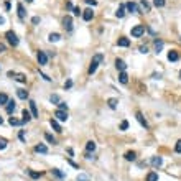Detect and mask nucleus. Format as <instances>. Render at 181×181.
Masks as SVG:
<instances>
[{
  "mask_svg": "<svg viewBox=\"0 0 181 181\" xmlns=\"http://www.w3.org/2000/svg\"><path fill=\"white\" fill-rule=\"evenodd\" d=\"M102 61H104V56H102V54H96L94 58H92V61H91V64H89L87 73H89V74H94L96 71H97V66L101 64Z\"/></svg>",
  "mask_w": 181,
  "mask_h": 181,
  "instance_id": "obj_1",
  "label": "nucleus"
},
{
  "mask_svg": "<svg viewBox=\"0 0 181 181\" xmlns=\"http://www.w3.org/2000/svg\"><path fill=\"white\" fill-rule=\"evenodd\" d=\"M143 33H145V27H143V25H135V27L132 28V36H134V38H140Z\"/></svg>",
  "mask_w": 181,
  "mask_h": 181,
  "instance_id": "obj_2",
  "label": "nucleus"
},
{
  "mask_svg": "<svg viewBox=\"0 0 181 181\" xmlns=\"http://www.w3.org/2000/svg\"><path fill=\"white\" fill-rule=\"evenodd\" d=\"M5 36H7L8 43H10L12 46H17V45H18V38H17V35H15L13 31H7V33H5Z\"/></svg>",
  "mask_w": 181,
  "mask_h": 181,
  "instance_id": "obj_3",
  "label": "nucleus"
},
{
  "mask_svg": "<svg viewBox=\"0 0 181 181\" xmlns=\"http://www.w3.org/2000/svg\"><path fill=\"white\" fill-rule=\"evenodd\" d=\"M36 58H38V63H40V66H46V64H48V54L45 53V51H38Z\"/></svg>",
  "mask_w": 181,
  "mask_h": 181,
  "instance_id": "obj_4",
  "label": "nucleus"
},
{
  "mask_svg": "<svg viewBox=\"0 0 181 181\" xmlns=\"http://www.w3.org/2000/svg\"><path fill=\"white\" fill-rule=\"evenodd\" d=\"M63 27L66 28L67 31H71V30H73V18H71L69 15H66V17L63 18Z\"/></svg>",
  "mask_w": 181,
  "mask_h": 181,
  "instance_id": "obj_5",
  "label": "nucleus"
},
{
  "mask_svg": "<svg viewBox=\"0 0 181 181\" xmlns=\"http://www.w3.org/2000/svg\"><path fill=\"white\" fill-rule=\"evenodd\" d=\"M135 119L138 120V124H140L143 128H148V122L145 120V117H143V114H142V112H137V114H135Z\"/></svg>",
  "mask_w": 181,
  "mask_h": 181,
  "instance_id": "obj_6",
  "label": "nucleus"
},
{
  "mask_svg": "<svg viewBox=\"0 0 181 181\" xmlns=\"http://www.w3.org/2000/svg\"><path fill=\"white\" fill-rule=\"evenodd\" d=\"M54 117H56V120L64 122V120H67V112H64V110H56V112H54Z\"/></svg>",
  "mask_w": 181,
  "mask_h": 181,
  "instance_id": "obj_7",
  "label": "nucleus"
},
{
  "mask_svg": "<svg viewBox=\"0 0 181 181\" xmlns=\"http://www.w3.org/2000/svg\"><path fill=\"white\" fill-rule=\"evenodd\" d=\"M92 17H94V12H92V8H86V10L82 12V18H84L86 21L92 20Z\"/></svg>",
  "mask_w": 181,
  "mask_h": 181,
  "instance_id": "obj_8",
  "label": "nucleus"
},
{
  "mask_svg": "<svg viewBox=\"0 0 181 181\" xmlns=\"http://www.w3.org/2000/svg\"><path fill=\"white\" fill-rule=\"evenodd\" d=\"M125 10H128L130 13H137V12H138L137 3H134V2H127V3H125Z\"/></svg>",
  "mask_w": 181,
  "mask_h": 181,
  "instance_id": "obj_9",
  "label": "nucleus"
},
{
  "mask_svg": "<svg viewBox=\"0 0 181 181\" xmlns=\"http://www.w3.org/2000/svg\"><path fill=\"white\" fill-rule=\"evenodd\" d=\"M115 67L122 73V71H125V69H127V64H125V61H124V59H115Z\"/></svg>",
  "mask_w": 181,
  "mask_h": 181,
  "instance_id": "obj_10",
  "label": "nucleus"
},
{
  "mask_svg": "<svg viewBox=\"0 0 181 181\" xmlns=\"http://www.w3.org/2000/svg\"><path fill=\"white\" fill-rule=\"evenodd\" d=\"M49 125H51V127H53L56 132H58V134H61V132H63V128H61L59 122L56 120V119H51V120H49Z\"/></svg>",
  "mask_w": 181,
  "mask_h": 181,
  "instance_id": "obj_11",
  "label": "nucleus"
},
{
  "mask_svg": "<svg viewBox=\"0 0 181 181\" xmlns=\"http://www.w3.org/2000/svg\"><path fill=\"white\" fill-rule=\"evenodd\" d=\"M152 165H153L155 168H160L161 165H163V158H161V156H153V158H152Z\"/></svg>",
  "mask_w": 181,
  "mask_h": 181,
  "instance_id": "obj_12",
  "label": "nucleus"
},
{
  "mask_svg": "<svg viewBox=\"0 0 181 181\" xmlns=\"http://www.w3.org/2000/svg\"><path fill=\"white\" fill-rule=\"evenodd\" d=\"M140 12H150V3H148L147 0H140Z\"/></svg>",
  "mask_w": 181,
  "mask_h": 181,
  "instance_id": "obj_13",
  "label": "nucleus"
},
{
  "mask_svg": "<svg viewBox=\"0 0 181 181\" xmlns=\"http://www.w3.org/2000/svg\"><path fill=\"white\" fill-rule=\"evenodd\" d=\"M117 45H119V46H122V48H127L128 45H130V40L122 36V38H119V40H117Z\"/></svg>",
  "mask_w": 181,
  "mask_h": 181,
  "instance_id": "obj_14",
  "label": "nucleus"
},
{
  "mask_svg": "<svg viewBox=\"0 0 181 181\" xmlns=\"http://www.w3.org/2000/svg\"><path fill=\"white\" fill-rule=\"evenodd\" d=\"M30 109H31V117L36 119L38 117V110H36V102L35 101H30Z\"/></svg>",
  "mask_w": 181,
  "mask_h": 181,
  "instance_id": "obj_15",
  "label": "nucleus"
},
{
  "mask_svg": "<svg viewBox=\"0 0 181 181\" xmlns=\"http://www.w3.org/2000/svg\"><path fill=\"white\" fill-rule=\"evenodd\" d=\"M13 79H15V81H18V82H21V84H27V76H25V74H21V73L15 74Z\"/></svg>",
  "mask_w": 181,
  "mask_h": 181,
  "instance_id": "obj_16",
  "label": "nucleus"
},
{
  "mask_svg": "<svg viewBox=\"0 0 181 181\" xmlns=\"http://www.w3.org/2000/svg\"><path fill=\"white\" fill-rule=\"evenodd\" d=\"M17 96H18V99L27 101L28 99V91H25V89H18V91H17Z\"/></svg>",
  "mask_w": 181,
  "mask_h": 181,
  "instance_id": "obj_17",
  "label": "nucleus"
},
{
  "mask_svg": "<svg viewBox=\"0 0 181 181\" xmlns=\"http://www.w3.org/2000/svg\"><path fill=\"white\" fill-rule=\"evenodd\" d=\"M35 152H36V153H48V147L43 145V143H40V145L35 147Z\"/></svg>",
  "mask_w": 181,
  "mask_h": 181,
  "instance_id": "obj_18",
  "label": "nucleus"
},
{
  "mask_svg": "<svg viewBox=\"0 0 181 181\" xmlns=\"http://www.w3.org/2000/svg\"><path fill=\"white\" fill-rule=\"evenodd\" d=\"M17 10H18V17H20V20H23V18L27 17V12H25L23 5H21V3H18V5H17Z\"/></svg>",
  "mask_w": 181,
  "mask_h": 181,
  "instance_id": "obj_19",
  "label": "nucleus"
},
{
  "mask_svg": "<svg viewBox=\"0 0 181 181\" xmlns=\"http://www.w3.org/2000/svg\"><path fill=\"white\" fill-rule=\"evenodd\" d=\"M168 59L170 61H178L180 59V53H178V51H170V53H168Z\"/></svg>",
  "mask_w": 181,
  "mask_h": 181,
  "instance_id": "obj_20",
  "label": "nucleus"
},
{
  "mask_svg": "<svg viewBox=\"0 0 181 181\" xmlns=\"http://www.w3.org/2000/svg\"><path fill=\"white\" fill-rule=\"evenodd\" d=\"M115 15H117L119 18H124V17H125V5H119V8H117Z\"/></svg>",
  "mask_w": 181,
  "mask_h": 181,
  "instance_id": "obj_21",
  "label": "nucleus"
},
{
  "mask_svg": "<svg viewBox=\"0 0 181 181\" xmlns=\"http://www.w3.org/2000/svg\"><path fill=\"white\" fill-rule=\"evenodd\" d=\"M96 147H97V145H96V142H94V140H89V142L86 143V150L89 152V153H91V152H94Z\"/></svg>",
  "mask_w": 181,
  "mask_h": 181,
  "instance_id": "obj_22",
  "label": "nucleus"
},
{
  "mask_svg": "<svg viewBox=\"0 0 181 181\" xmlns=\"http://www.w3.org/2000/svg\"><path fill=\"white\" fill-rule=\"evenodd\" d=\"M48 40L51 41V43H56V41H59V40H61V35H59V33H49Z\"/></svg>",
  "mask_w": 181,
  "mask_h": 181,
  "instance_id": "obj_23",
  "label": "nucleus"
},
{
  "mask_svg": "<svg viewBox=\"0 0 181 181\" xmlns=\"http://www.w3.org/2000/svg\"><path fill=\"white\" fill-rule=\"evenodd\" d=\"M31 119H33V117H31V115H30V112L25 109V110H23V119H21V124H27V122H30Z\"/></svg>",
  "mask_w": 181,
  "mask_h": 181,
  "instance_id": "obj_24",
  "label": "nucleus"
},
{
  "mask_svg": "<svg viewBox=\"0 0 181 181\" xmlns=\"http://www.w3.org/2000/svg\"><path fill=\"white\" fill-rule=\"evenodd\" d=\"M119 81H120L122 84H127V82H128V76H127L125 71H122V73L119 74Z\"/></svg>",
  "mask_w": 181,
  "mask_h": 181,
  "instance_id": "obj_25",
  "label": "nucleus"
},
{
  "mask_svg": "<svg viewBox=\"0 0 181 181\" xmlns=\"http://www.w3.org/2000/svg\"><path fill=\"white\" fill-rule=\"evenodd\" d=\"M13 110H15V101H10V99H8V102H7V112H8V114H13Z\"/></svg>",
  "mask_w": 181,
  "mask_h": 181,
  "instance_id": "obj_26",
  "label": "nucleus"
},
{
  "mask_svg": "<svg viewBox=\"0 0 181 181\" xmlns=\"http://www.w3.org/2000/svg\"><path fill=\"white\" fill-rule=\"evenodd\" d=\"M135 158H137V153H135V152H127V153H125V160L127 161H135Z\"/></svg>",
  "mask_w": 181,
  "mask_h": 181,
  "instance_id": "obj_27",
  "label": "nucleus"
},
{
  "mask_svg": "<svg viewBox=\"0 0 181 181\" xmlns=\"http://www.w3.org/2000/svg\"><path fill=\"white\" fill-rule=\"evenodd\" d=\"M147 181H158V174L155 173V171H150L147 174Z\"/></svg>",
  "mask_w": 181,
  "mask_h": 181,
  "instance_id": "obj_28",
  "label": "nucleus"
},
{
  "mask_svg": "<svg viewBox=\"0 0 181 181\" xmlns=\"http://www.w3.org/2000/svg\"><path fill=\"white\" fill-rule=\"evenodd\" d=\"M163 45H165V43H163L161 40H156V41H155V49H156V53H160L161 49H163Z\"/></svg>",
  "mask_w": 181,
  "mask_h": 181,
  "instance_id": "obj_29",
  "label": "nucleus"
},
{
  "mask_svg": "<svg viewBox=\"0 0 181 181\" xmlns=\"http://www.w3.org/2000/svg\"><path fill=\"white\" fill-rule=\"evenodd\" d=\"M8 102V96L3 94V92H0V106H5Z\"/></svg>",
  "mask_w": 181,
  "mask_h": 181,
  "instance_id": "obj_30",
  "label": "nucleus"
},
{
  "mask_svg": "<svg viewBox=\"0 0 181 181\" xmlns=\"http://www.w3.org/2000/svg\"><path fill=\"white\" fill-rule=\"evenodd\" d=\"M49 102H51V104H59V96H56V94H51L49 96Z\"/></svg>",
  "mask_w": 181,
  "mask_h": 181,
  "instance_id": "obj_31",
  "label": "nucleus"
},
{
  "mask_svg": "<svg viewBox=\"0 0 181 181\" xmlns=\"http://www.w3.org/2000/svg\"><path fill=\"white\" fill-rule=\"evenodd\" d=\"M8 122H10V125H21V120H18L17 117H10Z\"/></svg>",
  "mask_w": 181,
  "mask_h": 181,
  "instance_id": "obj_32",
  "label": "nucleus"
},
{
  "mask_svg": "<svg viewBox=\"0 0 181 181\" xmlns=\"http://www.w3.org/2000/svg\"><path fill=\"white\" fill-rule=\"evenodd\" d=\"M107 104H109V107L110 109H115L117 107V104H119V101H117V99H109Z\"/></svg>",
  "mask_w": 181,
  "mask_h": 181,
  "instance_id": "obj_33",
  "label": "nucleus"
},
{
  "mask_svg": "<svg viewBox=\"0 0 181 181\" xmlns=\"http://www.w3.org/2000/svg\"><path fill=\"white\" fill-rule=\"evenodd\" d=\"M45 138H46V140L49 142V143H53V145H56V138H54V137H53L51 134H45Z\"/></svg>",
  "mask_w": 181,
  "mask_h": 181,
  "instance_id": "obj_34",
  "label": "nucleus"
},
{
  "mask_svg": "<svg viewBox=\"0 0 181 181\" xmlns=\"http://www.w3.org/2000/svg\"><path fill=\"white\" fill-rule=\"evenodd\" d=\"M58 110H64V112H67V104L66 102H59V104H58Z\"/></svg>",
  "mask_w": 181,
  "mask_h": 181,
  "instance_id": "obj_35",
  "label": "nucleus"
},
{
  "mask_svg": "<svg viewBox=\"0 0 181 181\" xmlns=\"http://www.w3.org/2000/svg\"><path fill=\"white\" fill-rule=\"evenodd\" d=\"M28 173H30V176H31L33 180H38V178H40V176H41V173H38V171H31V170H30Z\"/></svg>",
  "mask_w": 181,
  "mask_h": 181,
  "instance_id": "obj_36",
  "label": "nucleus"
},
{
  "mask_svg": "<svg viewBox=\"0 0 181 181\" xmlns=\"http://www.w3.org/2000/svg\"><path fill=\"white\" fill-rule=\"evenodd\" d=\"M53 174H56L58 178H64V173H63V171H59L58 168H53Z\"/></svg>",
  "mask_w": 181,
  "mask_h": 181,
  "instance_id": "obj_37",
  "label": "nucleus"
},
{
  "mask_svg": "<svg viewBox=\"0 0 181 181\" xmlns=\"http://www.w3.org/2000/svg\"><path fill=\"white\" fill-rule=\"evenodd\" d=\"M153 5L158 7V8H161L163 5H165V0H153Z\"/></svg>",
  "mask_w": 181,
  "mask_h": 181,
  "instance_id": "obj_38",
  "label": "nucleus"
},
{
  "mask_svg": "<svg viewBox=\"0 0 181 181\" xmlns=\"http://www.w3.org/2000/svg\"><path fill=\"white\" fill-rule=\"evenodd\" d=\"M77 181H89V176L87 174H77Z\"/></svg>",
  "mask_w": 181,
  "mask_h": 181,
  "instance_id": "obj_39",
  "label": "nucleus"
},
{
  "mask_svg": "<svg viewBox=\"0 0 181 181\" xmlns=\"http://www.w3.org/2000/svg\"><path fill=\"white\" fill-rule=\"evenodd\" d=\"M174 152H176V153H181V140L176 142V145H174Z\"/></svg>",
  "mask_w": 181,
  "mask_h": 181,
  "instance_id": "obj_40",
  "label": "nucleus"
},
{
  "mask_svg": "<svg viewBox=\"0 0 181 181\" xmlns=\"http://www.w3.org/2000/svg\"><path fill=\"white\" fill-rule=\"evenodd\" d=\"M5 148H7V140L0 138V150H5Z\"/></svg>",
  "mask_w": 181,
  "mask_h": 181,
  "instance_id": "obj_41",
  "label": "nucleus"
},
{
  "mask_svg": "<svg viewBox=\"0 0 181 181\" xmlns=\"http://www.w3.org/2000/svg\"><path fill=\"white\" fill-rule=\"evenodd\" d=\"M73 12H74V15H76V17H79V15H82V10H81L79 7H73Z\"/></svg>",
  "mask_w": 181,
  "mask_h": 181,
  "instance_id": "obj_42",
  "label": "nucleus"
},
{
  "mask_svg": "<svg viewBox=\"0 0 181 181\" xmlns=\"http://www.w3.org/2000/svg\"><path fill=\"white\" fill-rule=\"evenodd\" d=\"M128 128V122L127 120H122V124H120V130H127Z\"/></svg>",
  "mask_w": 181,
  "mask_h": 181,
  "instance_id": "obj_43",
  "label": "nucleus"
},
{
  "mask_svg": "<svg viewBox=\"0 0 181 181\" xmlns=\"http://www.w3.org/2000/svg\"><path fill=\"white\" fill-rule=\"evenodd\" d=\"M71 86H73V81H71V79H67L66 82H64V89H69Z\"/></svg>",
  "mask_w": 181,
  "mask_h": 181,
  "instance_id": "obj_44",
  "label": "nucleus"
},
{
  "mask_svg": "<svg viewBox=\"0 0 181 181\" xmlns=\"http://www.w3.org/2000/svg\"><path fill=\"white\" fill-rule=\"evenodd\" d=\"M18 137H20V140H21V142H25V130H20Z\"/></svg>",
  "mask_w": 181,
  "mask_h": 181,
  "instance_id": "obj_45",
  "label": "nucleus"
},
{
  "mask_svg": "<svg viewBox=\"0 0 181 181\" xmlns=\"http://www.w3.org/2000/svg\"><path fill=\"white\" fill-rule=\"evenodd\" d=\"M31 23H33V25H38V23H40V17H33Z\"/></svg>",
  "mask_w": 181,
  "mask_h": 181,
  "instance_id": "obj_46",
  "label": "nucleus"
},
{
  "mask_svg": "<svg viewBox=\"0 0 181 181\" xmlns=\"http://www.w3.org/2000/svg\"><path fill=\"white\" fill-rule=\"evenodd\" d=\"M86 3H87V5H92V7L97 5V2H96V0H86Z\"/></svg>",
  "mask_w": 181,
  "mask_h": 181,
  "instance_id": "obj_47",
  "label": "nucleus"
},
{
  "mask_svg": "<svg viewBox=\"0 0 181 181\" xmlns=\"http://www.w3.org/2000/svg\"><path fill=\"white\" fill-rule=\"evenodd\" d=\"M140 53L147 54V53H148V48H147V46H140Z\"/></svg>",
  "mask_w": 181,
  "mask_h": 181,
  "instance_id": "obj_48",
  "label": "nucleus"
},
{
  "mask_svg": "<svg viewBox=\"0 0 181 181\" xmlns=\"http://www.w3.org/2000/svg\"><path fill=\"white\" fill-rule=\"evenodd\" d=\"M67 163H69V165H71V166H74V168H77V165H76V163H74L73 160H71V158H67Z\"/></svg>",
  "mask_w": 181,
  "mask_h": 181,
  "instance_id": "obj_49",
  "label": "nucleus"
},
{
  "mask_svg": "<svg viewBox=\"0 0 181 181\" xmlns=\"http://www.w3.org/2000/svg\"><path fill=\"white\" fill-rule=\"evenodd\" d=\"M5 49H7V48H5V45H3V43H0V53H3Z\"/></svg>",
  "mask_w": 181,
  "mask_h": 181,
  "instance_id": "obj_50",
  "label": "nucleus"
},
{
  "mask_svg": "<svg viewBox=\"0 0 181 181\" xmlns=\"http://www.w3.org/2000/svg\"><path fill=\"white\" fill-rule=\"evenodd\" d=\"M66 7L69 8V10H73V3H71V2H67V3H66Z\"/></svg>",
  "mask_w": 181,
  "mask_h": 181,
  "instance_id": "obj_51",
  "label": "nucleus"
},
{
  "mask_svg": "<svg viewBox=\"0 0 181 181\" xmlns=\"http://www.w3.org/2000/svg\"><path fill=\"white\" fill-rule=\"evenodd\" d=\"M3 23H5V18H3V17H0V25H3Z\"/></svg>",
  "mask_w": 181,
  "mask_h": 181,
  "instance_id": "obj_52",
  "label": "nucleus"
},
{
  "mask_svg": "<svg viewBox=\"0 0 181 181\" xmlns=\"http://www.w3.org/2000/svg\"><path fill=\"white\" fill-rule=\"evenodd\" d=\"M2 124H3V119H2V117H0V125H2Z\"/></svg>",
  "mask_w": 181,
  "mask_h": 181,
  "instance_id": "obj_53",
  "label": "nucleus"
},
{
  "mask_svg": "<svg viewBox=\"0 0 181 181\" xmlns=\"http://www.w3.org/2000/svg\"><path fill=\"white\" fill-rule=\"evenodd\" d=\"M27 2H28V3H31V2H33V0H27Z\"/></svg>",
  "mask_w": 181,
  "mask_h": 181,
  "instance_id": "obj_54",
  "label": "nucleus"
},
{
  "mask_svg": "<svg viewBox=\"0 0 181 181\" xmlns=\"http://www.w3.org/2000/svg\"><path fill=\"white\" fill-rule=\"evenodd\" d=\"M180 79H181V71H180Z\"/></svg>",
  "mask_w": 181,
  "mask_h": 181,
  "instance_id": "obj_55",
  "label": "nucleus"
}]
</instances>
